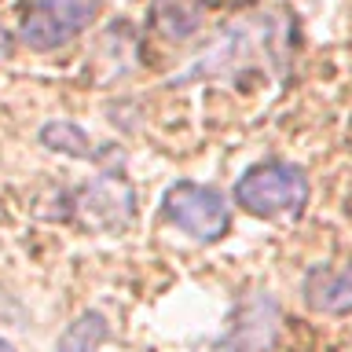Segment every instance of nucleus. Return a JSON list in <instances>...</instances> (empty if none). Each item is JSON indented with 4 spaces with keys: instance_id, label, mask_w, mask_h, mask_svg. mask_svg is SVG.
I'll return each mask as SVG.
<instances>
[{
    "instance_id": "f257e3e1",
    "label": "nucleus",
    "mask_w": 352,
    "mask_h": 352,
    "mask_svg": "<svg viewBox=\"0 0 352 352\" xmlns=\"http://www.w3.org/2000/svg\"><path fill=\"white\" fill-rule=\"evenodd\" d=\"M308 198H312V184H308L305 169L294 162H283V158L250 165L235 184V206L261 220L301 217Z\"/></svg>"
},
{
    "instance_id": "f03ea898",
    "label": "nucleus",
    "mask_w": 352,
    "mask_h": 352,
    "mask_svg": "<svg viewBox=\"0 0 352 352\" xmlns=\"http://www.w3.org/2000/svg\"><path fill=\"white\" fill-rule=\"evenodd\" d=\"M275 33L279 30H272V19H264V15L231 22V26L220 30V37L209 44L176 81L184 85V81H202V77L217 81V77H235L242 70H250V66H257L264 55L272 52Z\"/></svg>"
},
{
    "instance_id": "7ed1b4c3",
    "label": "nucleus",
    "mask_w": 352,
    "mask_h": 352,
    "mask_svg": "<svg viewBox=\"0 0 352 352\" xmlns=\"http://www.w3.org/2000/svg\"><path fill=\"white\" fill-rule=\"evenodd\" d=\"M103 0H22L19 41L30 52H59L96 22Z\"/></svg>"
},
{
    "instance_id": "20e7f679",
    "label": "nucleus",
    "mask_w": 352,
    "mask_h": 352,
    "mask_svg": "<svg viewBox=\"0 0 352 352\" xmlns=\"http://www.w3.org/2000/svg\"><path fill=\"white\" fill-rule=\"evenodd\" d=\"M162 217L195 242H206V246H213L231 231V206L224 191L195 180H176L173 187H165Z\"/></svg>"
},
{
    "instance_id": "39448f33",
    "label": "nucleus",
    "mask_w": 352,
    "mask_h": 352,
    "mask_svg": "<svg viewBox=\"0 0 352 352\" xmlns=\"http://www.w3.org/2000/svg\"><path fill=\"white\" fill-rule=\"evenodd\" d=\"M74 213L88 231H103V235L125 231L136 220V187L118 173H103L77 191Z\"/></svg>"
},
{
    "instance_id": "423d86ee",
    "label": "nucleus",
    "mask_w": 352,
    "mask_h": 352,
    "mask_svg": "<svg viewBox=\"0 0 352 352\" xmlns=\"http://www.w3.org/2000/svg\"><path fill=\"white\" fill-rule=\"evenodd\" d=\"M275 330H279V305H275V297L250 294V297H242L228 334L213 341L206 352H264L275 341Z\"/></svg>"
},
{
    "instance_id": "0eeeda50",
    "label": "nucleus",
    "mask_w": 352,
    "mask_h": 352,
    "mask_svg": "<svg viewBox=\"0 0 352 352\" xmlns=\"http://www.w3.org/2000/svg\"><path fill=\"white\" fill-rule=\"evenodd\" d=\"M301 297L316 316H352V261L312 264L301 279Z\"/></svg>"
},
{
    "instance_id": "6e6552de",
    "label": "nucleus",
    "mask_w": 352,
    "mask_h": 352,
    "mask_svg": "<svg viewBox=\"0 0 352 352\" xmlns=\"http://www.w3.org/2000/svg\"><path fill=\"white\" fill-rule=\"evenodd\" d=\"M206 11H209V0H154L151 30L158 33L162 41L184 44L202 30Z\"/></svg>"
},
{
    "instance_id": "1a4fd4ad",
    "label": "nucleus",
    "mask_w": 352,
    "mask_h": 352,
    "mask_svg": "<svg viewBox=\"0 0 352 352\" xmlns=\"http://www.w3.org/2000/svg\"><path fill=\"white\" fill-rule=\"evenodd\" d=\"M107 334H110L107 316L96 312V308H88V312H81L59 334L55 352H99V349H103V341H107Z\"/></svg>"
},
{
    "instance_id": "9d476101",
    "label": "nucleus",
    "mask_w": 352,
    "mask_h": 352,
    "mask_svg": "<svg viewBox=\"0 0 352 352\" xmlns=\"http://www.w3.org/2000/svg\"><path fill=\"white\" fill-rule=\"evenodd\" d=\"M41 143L48 151L55 154H66V158H96V151H92V140H88V132L81 125H74V121H66V118H55L48 121V125L41 129Z\"/></svg>"
},
{
    "instance_id": "9b49d317",
    "label": "nucleus",
    "mask_w": 352,
    "mask_h": 352,
    "mask_svg": "<svg viewBox=\"0 0 352 352\" xmlns=\"http://www.w3.org/2000/svg\"><path fill=\"white\" fill-rule=\"evenodd\" d=\"M0 352H15V349H11V345H8V341H4V338H0Z\"/></svg>"
}]
</instances>
